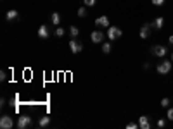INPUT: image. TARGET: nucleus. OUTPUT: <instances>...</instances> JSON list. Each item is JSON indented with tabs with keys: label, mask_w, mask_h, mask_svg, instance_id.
Listing matches in <instances>:
<instances>
[{
	"label": "nucleus",
	"mask_w": 173,
	"mask_h": 129,
	"mask_svg": "<svg viewBox=\"0 0 173 129\" xmlns=\"http://www.w3.org/2000/svg\"><path fill=\"white\" fill-rule=\"evenodd\" d=\"M166 126V119H159L158 120V127H164Z\"/></svg>",
	"instance_id": "25"
},
{
	"label": "nucleus",
	"mask_w": 173,
	"mask_h": 129,
	"mask_svg": "<svg viewBox=\"0 0 173 129\" xmlns=\"http://www.w3.org/2000/svg\"><path fill=\"white\" fill-rule=\"evenodd\" d=\"M111 48H112V45L109 41L102 43V52H104V53H109V52H111Z\"/></svg>",
	"instance_id": "18"
},
{
	"label": "nucleus",
	"mask_w": 173,
	"mask_h": 129,
	"mask_svg": "<svg viewBox=\"0 0 173 129\" xmlns=\"http://www.w3.org/2000/svg\"><path fill=\"white\" fill-rule=\"evenodd\" d=\"M166 119H168V120H173V107L166 110Z\"/></svg>",
	"instance_id": "23"
},
{
	"label": "nucleus",
	"mask_w": 173,
	"mask_h": 129,
	"mask_svg": "<svg viewBox=\"0 0 173 129\" xmlns=\"http://www.w3.org/2000/svg\"><path fill=\"white\" fill-rule=\"evenodd\" d=\"M28 126H31V117L30 115H19V119H17V127L26 129Z\"/></svg>",
	"instance_id": "5"
},
{
	"label": "nucleus",
	"mask_w": 173,
	"mask_h": 129,
	"mask_svg": "<svg viewBox=\"0 0 173 129\" xmlns=\"http://www.w3.org/2000/svg\"><path fill=\"white\" fill-rule=\"evenodd\" d=\"M163 26H164V19H163V17H156L154 21L151 22V28H152V29H156V31L163 29Z\"/></svg>",
	"instance_id": "11"
},
{
	"label": "nucleus",
	"mask_w": 173,
	"mask_h": 129,
	"mask_svg": "<svg viewBox=\"0 0 173 129\" xmlns=\"http://www.w3.org/2000/svg\"><path fill=\"white\" fill-rule=\"evenodd\" d=\"M138 124H135V122H130V124H126V129H137Z\"/></svg>",
	"instance_id": "26"
},
{
	"label": "nucleus",
	"mask_w": 173,
	"mask_h": 129,
	"mask_svg": "<svg viewBox=\"0 0 173 129\" xmlns=\"http://www.w3.org/2000/svg\"><path fill=\"white\" fill-rule=\"evenodd\" d=\"M151 24H142L140 26V31H138V34H140V38L142 40H147L149 36H151Z\"/></svg>",
	"instance_id": "7"
},
{
	"label": "nucleus",
	"mask_w": 173,
	"mask_h": 129,
	"mask_svg": "<svg viewBox=\"0 0 173 129\" xmlns=\"http://www.w3.org/2000/svg\"><path fill=\"white\" fill-rule=\"evenodd\" d=\"M76 14H78V17H85L86 16V7H80Z\"/></svg>",
	"instance_id": "20"
},
{
	"label": "nucleus",
	"mask_w": 173,
	"mask_h": 129,
	"mask_svg": "<svg viewBox=\"0 0 173 129\" xmlns=\"http://www.w3.org/2000/svg\"><path fill=\"white\" fill-rule=\"evenodd\" d=\"M159 103H161V107H163V108H168L170 103H171V100H170V98H163Z\"/></svg>",
	"instance_id": "19"
},
{
	"label": "nucleus",
	"mask_w": 173,
	"mask_h": 129,
	"mask_svg": "<svg viewBox=\"0 0 173 129\" xmlns=\"http://www.w3.org/2000/svg\"><path fill=\"white\" fill-rule=\"evenodd\" d=\"M151 53L154 57H159V59H164L166 57V53H168V48L163 47V45H154V47L151 48Z\"/></svg>",
	"instance_id": "2"
},
{
	"label": "nucleus",
	"mask_w": 173,
	"mask_h": 129,
	"mask_svg": "<svg viewBox=\"0 0 173 129\" xmlns=\"http://www.w3.org/2000/svg\"><path fill=\"white\" fill-rule=\"evenodd\" d=\"M50 21H52V24H59L61 22V16H59V12H52L50 14Z\"/></svg>",
	"instance_id": "16"
},
{
	"label": "nucleus",
	"mask_w": 173,
	"mask_h": 129,
	"mask_svg": "<svg viewBox=\"0 0 173 129\" xmlns=\"http://www.w3.org/2000/svg\"><path fill=\"white\" fill-rule=\"evenodd\" d=\"M83 4H85V7H94L97 4V0H83Z\"/></svg>",
	"instance_id": "22"
},
{
	"label": "nucleus",
	"mask_w": 173,
	"mask_h": 129,
	"mask_svg": "<svg viewBox=\"0 0 173 129\" xmlns=\"http://www.w3.org/2000/svg\"><path fill=\"white\" fill-rule=\"evenodd\" d=\"M164 2H166V0H152V4H154L156 7H161V5H164Z\"/></svg>",
	"instance_id": "24"
},
{
	"label": "nucleus",
	"mask_w": 173,
	"mask_h": 129,
	"mask_svg": "<svg viewBox=\"0 0 173 129\" xmlns=\"http://www.w3.org/2000/svg\"><path fill=\"white\" fill-rule=\"evenodd\" d=\"M14 126V120L11 115H2L0 117V127L2 129H11Z\"/></svg>",
	"instance_id": "4"
},
{
	"label": "nucleus",
	"mask_w": 173,
	"mask_h": 129,
	"mask_svg": "<svg viewBox=\"0 0 173 129\" xmlns=\"http://www.w3.org/2000/svg\"><path fill=\"white\" fill-rule=\"evenodd\" d=\"M69 50L73 52V53H80L83 50V45L80 41H76V38H71L69 40Z\"/></svg>",
	"instance_id": "6"
},
{
	"label": "nucleus",
	"mask_w": 173,
	"mask_h": 129,
	"mask_svg": "<svg viewBox=\"0 0 173 129\" xmlns=\"http://www.w3.org/2000/svg\"><path fill=\"white\" fill-rule=\"evenodd\" d=\"M104 36H106V33H102L100 29H95L94 33L90 34V40L94 43H102L104 41Z\"/></svg>",
	"instance_id": "8"
},
{
	"label": "nucleus",
	"mask_w": 173,
	"mask_h": 129,
	"mask_svg": "<svg viewBox=\"0 0 173 129\" xmlns=\"http://www.w3.org/2000/svg\"><path fill=\"white\" fill-rule=\"evenodd\" d=\"M64 33H66V31L62 29V28H57V29H56V33H54V34H56L57 38H62V36H64Z\"/></svg>",
	"instance_id": "21"
},
{
	"label": "nucleus",
	"mask_w": 173,
	"mask_h": 129,
	"mask_svg": "<svg viewBox=\"0 0 173 129\" xmlns=\"http://www.w3.org/2000/svg\"><path fill=\"white\" fill-rule=\"evenodd\" d=\"M69 34H71V38H78L80 29H78L76 26H69Z\"/></svg>",
	"instance_id": "17"
},
{
	"label": "nucleus",
	"mask_w": 173,
	"mask_h": 129,
	"mask_svg": "<svg viewBox=\"0 0 173 129\" xmlns=\"http://www.w3.org/2000/svg\"><path fill=\"white\" fill-rule=\"evenodd\" d=\"M171 64H173L171 60H164V59H163L159 64H158V67H156L158 74H163V76H164V74H168L170 71H171Z\"/></svg>",
	"instance_id": "1"
},
{
	"label": "nucleus",
	"mask_w": 173,
	"mask_h": 129,
	"mask_svg": "<svg viewBox=\"0 0 173 129\" xmlns=\"http://www.w3.org/2000/svg\"><path fill=\"white\" fill-rule=\"evenodd\" d=\"M121 34H123V31L118 28V26H109L108 28V38L111 40H118V38H121Z\"/></svg>",
	"instance_id": "3"
},
{
	"label": "nucleus",
	"mask_w": 173,
	"mask_h": 129,
	"mask_svg": "<svg viewBox=\"0 0 173 129\" xmlns=\"http://www.w3.org/2000/svg\"><path fill=\"white\" fill-rule=\"evenodd\" d=\"M49 124H50V117H49V115H42L38 119V126H40V127H45V126H49Z\"/></svg>",
	"instance_id": "15"
},
{
	"label": "nucleus",
	"mask_w": 173,
	"mask_h": 129,
	"mask_svg": "<svg viewBox=\"0 0 173 129\" xmlns=\"http://www.w3.org/2000/svg\"><path fill=\"white\" fill-rule=\"evenodd\" d=\"M171 62H173V53H171Z\"/></svg>",
	"instance_id": "29"
},
{
	"label": "nucleus",
	"mask_w": 173,
	"mask_h": 129,
	"mask_svg": "<svg viewBox=\"0 0 173 129\" xmlns=\"http://www.w3.org/2000/svg\"><path fill=\"white\" fill-rule=\"evenodd\" d=\"M49 34H50V33H49L47 24H42V26L38 28V36H40L42 40H45V38H49Z\"/></svg>",
	"instance_id": "12"
},
{
	"label": "nucleus",
	"mask_w": 173,
	"mask_h": 129,
	"mask_svg": "<svg viewBox=\"0 0 173 129\" xmlns=\"http://www.w3.org/2000/svg\"><path fill=\"white\" fill-rule=\"evenodd\" d=\"M11 105L14 107V112H19V107H21V102H19V95H14L11 98Z\"/></svg>",
	"instance_id": "14"
},
{
	"label": "nucleus",
	"mask_w": 173,
	"mask_h": 129,
	"mask_svg": "<svg viewBox=\"0 0 173 129\" xmlns=\"http://www.w3.org/2000/svg\"><path fill=\"white\" fill-rule=\"evenodd\" d=\"M168 41H170V45H171V47H173V34H171V36H170V38H168Z\"/></svg>",
	"instance_id": "28"
},
{
	"label": "nucleus",
	"mask_w": 173,
	"mask_h": 129,
	"mask_svg": "<svg viewBox=\"0 0 173 129\" xmlns=\"http://www.w3.org/2000/svg\"><path fill=\"white\" fill-rule=\"evenodd\" d=\"M17 17H19V12H17V10H14V9L7 10V14H5V19H7V21H16Z\"/></svg>",
	"instance_id": "13"
},
{
	"label": "nucleus",
	"mask_w": 173,
	"mask_h": 129,
	"mask_svg": "<svg viewBox=\"0 0 173 129\" xmlns=\"http://www.w3.org/2000/svg\"><path fill=\"white\" fill-rule=\"evenodd\" d=\"M5 79H7V74H5V71H2L0 72V81H5Z\"/></svg>",
	"instance_id": "27"
},
{
	"label": "nucleus",
	"mask_w": 173,
	"mask_h": 129,
	"mask_svg": "<svg viewBox=\"0 0 173 129\" xmlns=\"http://www.w3.org/2000/svg\"><path fill=\"white\" fill-rule=\"evenodd\" d=\"M95 26H99V28H109V17L108 16H99L95 19Z\"/></svg>",
	"instance_id": "9"
},
{
	"label": "nucleus",
	"mask_w": 173,
	"mask_h": 129,
	"mask_svg": "<svg viewBox=\"0 0 173 129\" xmlns=\"http://www.w3.org/2000/svg\"><path fill=\"white\" fill-rule=\"evenodd\" d=\"M138 127L140 129H151V120H149V117L140 115V119H138Z\"/></svg>",
	"instance_id": "10"
}]
</instances>
